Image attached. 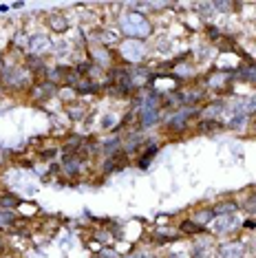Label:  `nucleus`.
<instances>
[{
	"instance_id": "obj_11",
	"label": "nucleus",
	"mask_w": 256,
	"mask_h": 258,
	"mask_svg": "<svg viewBox=\"0 0 256 258\" xmlns=\"http://www.w3.org/2000/svg\"><path fill=\"white\" fill-rule=\"evenodd\" d=\"M214 210H210V208H203V210H197L195 212V223L197 225H208V223H212L214 221Z\"/></svg>"
},
{
	"instance_id": "obj_5",
	"label": "nucleus",
	"mask_w": 256,
	"mask_h": 258,
	"mask_svg": "<svg viewBox=\"0 0 256 258\" xmlns=\"http://www.w3.org/2000/svg\"><path fill=\"white\" fill-rule=\"evenodd\" d=\"M3 78H5V82H7L9 86H16V89L29 84V71L27 69L11 67V69H7V71H3Z\"/></svg>"
},
{
	"instance_id": "obj_7",
	"label": "nucleus",
	"mask_w": 256,
	"mask_h": 258,
	"mask_svg": "<svg viewBox=\"0 0 256 258\" xmlns=\"http://www.w3.org/2000/svg\"><path fill=\"white\" fill-rule=\"evenodd\" d=\"M245 256V245L243 243H223L217 249V258H243Z\"/></svg>"
},
{
	"instance_id": "obj_25",
	"label": "nucleus",
	"mask_w": 256,
	"mask_h": 258,
	"mask_svg": "<svg viewBox=\"0 0 256 258\" xmlns=\"http://www.w3.org/2000/svg\"><path fill=\"white\" fill-rule=\"evenodd\" d=\"M247 212H256V195L247 201Z\"/></svg>"
},
{
	"instance_id": "obj_30",
	"label": "nucleus",
	"mask_w": 256,
	"mask_h": 258,
	"mask_svg": "<svg viewBox=\"0 0 256 258\" xmlns=\"http://www.w3.org/2000/svg\"><path fill=\"white\" fill-rule=\"evenodd\" d=\"M0 214H3V208H0Z\"/></svg>"
},
{
	"instance_id": "obj_14",
	"label": "nucleus",
	"mask_w": 256,
	"mask_h": 258,
	"mask_svg": "<svg viewBox=\"0 0 256 258\" xmlns=\"http://www.w3.org/2000/svg\"><path fill=\"white\" fill-rule=\"evenodd\" d=\"M25 64H27V71H44V64H42V57L40 55H27V60H25Z\"/></svg>"
},
{
	"instance_id": "obj_21",
	"label": "nucleus",
	"mask_w": 256,
	"mask_h": 258,
	"mask_svg": "<svg viewBox=\"0 0 256 258\" xmlns=\"http://www.w3.org/2000/svg\"><path fill=\"white\" fill-rule=\"evenodd\" d=\"M247 121V115H234L230 119V128H241Z\"/></svg>"
},
{
	"instance_id": "obj_18",
	"label": "nucleus",
	"mask_w": 256,
	"mask_h": 258,
	"mask_svg": "<svg viewBox=\"0 0 256 258\" xmlns=\"http://www.w3.org/2000/svg\"><path fill=\"white\" fill-rule=\"evenodd\" d=\"M236 78H243V80L256 82V67H241V69L236 71Z\"/></svg>"
},
{
	"instance_id": "obj_29",
	"label": "nucleus",
	"mask_w": 256,
	"mask_h": 258,
	"mask_svg": "<svg viewBox=\"0 0 256 258\" xmlns=\"http://www.w3.org/2000/svg\"><path fill=\"white\" fill-rule=\"evenodd\" d=\"M0 251H3V238H0Z\"/></svg>"
},
{
	"instance_id": "obj_2",
	"label": "nucleus",
	"mask_w": 256,
	"mask_h": 258,
	"mask_svg": "<svg viewBox=\"0 0 256 258\" xmlns=\"http://www.w3.org/2000/svg\"><path fill=\"white\" fill-rule=\"evenodd\" d=\"M142 128H150L159 121V104H157V95H150L144 99V106H142Z\"/></svg>"
},
{
	"instance_id": "obj_31",
	"label": "nucleus",
	"mask_w": 256,
	"mask_h": 258,
	"mask_svg": "<svg viewBox=\"0 0 256 258\" xmlns=\"http://www.w3.org/2000/svg\"><path fill=\"white\" fill-rule=\"evenodd\" d=\"M254 133H256V126H254Z\"/></svg>"
},
{
	"instance_id": "obj_16",
	"label": "nucleus",
	"mask_w": 256,
	"mask_h": 258,
	"mask_svg": "<svg viewBox=\"0 0 256 258\" xmlns=\"http://www.w3.org/2000/svg\"><path fill=\"white\" fill-rule=\"evenodd\" d=\"M236 210H238V205L234 201H225L214 208V214H236Z\"/></svg>"
},
{
	"instance_id": "obj_9",
	"label": "nucleus",
	"mask_w": 256,
	"mask_h": 258,
	"mask_svg": "<svg viewBox=\"0 0 256 258\" xmlns=\"http://www.w3.org/2000/svg\"><path fill=\"white\" fill-rule=\"evenodd\" d=\"M126 155L124 152H117V155H113L110 157V159L106 161V166H104V170H106V172H115V170H121L126 166Z\"/></svg>"
},
{
	"instance_id": "obj_20",
	"label": "nucleus",
	"mask_w": 256,
	"mask_h": 258,
	"mask_svg": "<svg viewBox=\"0 0 256 258\" xmlns=\"http://www.w3.org/2000/svg\"><path fill=\"white\" fill-rule=\"evenodd\" d=\"M181 232H185V234H201L203 227L197 225L195 221H183V223H181Z\"/></svg>"
},
{
	"instance_id": "obj_10",
	"label": "nucleus",
	"mask_w": 256,
	"mask_h": 258,
	"mask_svg": "<svg viewBox=\"0 0 256 258\" xmlns=\"http://www.w3.org/2000/svg\"><path fill=\"white\" fill-rule=\"evenodd\" d=\"M49 27L53 29V31H57V33H64L69 29V20L64 18L62 14H51L49 16Z\"/></svg>"
},
{
	"instance_id": "obj_6",
	"label": "nucleus",
	"mask_w": 256,
	"mask_h": 258,
	"mask_svg": "<svg viewBox=\"0 0 256 258\" xmlns=\"http://www.w3.org/2000/svg\"><path fill=\"white\" fill-rule=\"evenodd\" d=\"M51 49H53V42H51L46 36H40V33H36V36L29 38V51H31L33 55L49 53Z\"/></svg>"
},
{
	"instance_id": "obj_1",
	"label": "nucleus",
	"mask_w": 256,
	"mask_h": 258,
	"mask_svg": "<svg viewBox=\"0 0 256 258\" xmlns=\"http://www.w3.org/2000/svg\"><path fill=\"white\" fill-rule=\"evenodd\" d=\"M119 29L128 40H144L153 33V27H150L148 18L144 14H139V11H126V14H121Z\"/></svg>"
},
{
	"instance_id": "obj_23",
	"label": "nucleus",
	"mask_w": 256,
	"mask_h": 258,
	"mask_svg": "<svg viewBox=\"0 0 256 258\" xmlns=\"http://www.w3.org/2000/svg\"><path fill=\"white\" fill-rule=\"evenodd\" d=\"M95 89H97L95 84H80V86H78V91H80V93H93Z\"/></svg>"
},
{
	"instance_id": "obj_12",
	"label": "nucleus",
	"mask_w": 256,
	"mask_h": 258,
	"mask_svg": "<svg viewBox=\"0 0 256 258\" xmlns=\"http://www.w3.org/2000/svg\"><path fill=\"white\" fill-rule=\"evenodd\" d=\"M230 78H232V73H225V71L212 73L210 78H208V86H210V89H221V86H223Z\"/></svg>"
},
{
	"instance_id": "obj_26",
	"label": "nucleus",
	"mask_w": 256,
	"mask_h": 258,
	"mask_svg": "<svg viewBox=\"0 0 256 258\" xmlns=\"http://www.w3.org/2000/svg\"><path fill=\"white\" fill-rule=\"evenodd\" d=\"M126 258H148V256L144 254V251H133V254H128Z\"/></svg>"
},
{
	"instance_id": "obj_27",
	"label": "nucleus",
	"mask_w": 256,
	"mask_h": 258,
	"mask_svg": "<svg viewBox=\"0 0 256 258\" xmlns=\"http://www.w3.org/2000/svg\"><path fill=\"white\" fill-rule=\"evenodd\" d=\"M243 225L249 227V230H254V227H256V221H254V219H252V221H245V223H243Z\"/></svg>"
},
{
	"instance_id": "obj_4",
	"label": "nucleus",
	"mask_w": 256,
	"mask_h": 258,
	"mask_svg": "<svg viewBox=\"0 0 256 258\" xmlns=\"http://www.w3.org/2000/svg\"><path fill=\"white\" fill-rule=\"evenodd\" d=\"M121 55H124L128 62H139L146 55V49H144L142 40H126V42L121 44Z\"/></svg>"
},
{
	"instance_id": "obj_28",
	"label": "nucleus",
	"mask_w": 256,
	"mask_h": 258,
	"mask_svg": "<svg viewBox=\"0 0 256 258\" xmlns=\"http://www.w3.org/2000/svg\"><path fill=\"white\" fill-rule=\"evenodd\" d=\"M208 31H210V38H219V31H217V29H214V27H210V29H208Z\"/></svg>"
},
{
	"instance_id": "obj_17",
	"label": "nucleus",
	"mask_w": 256,
	"mask_h": 258,
	"mask_svg": "<svg viewBox=\"0 0 256 258\" xmlns=\"http://www.w3.org/2000/svg\"><path fill=\"white\" fill-rule=\"evenodd\" d=\"M64 168H67L69 174H78V170H80V159H75L73 155L64 157Z\"/></svg>"
},
{
	"instance_id": "obj_24",
	"label": "nucleus",
	"mask_w": 256,
	"mask_h": 258,
	"mask_svg": "<svg viewBox=\"0 0 256 258\" xmlns=\"http://www.w3.org/2000/svg\"><path fill=\"white\" fill-rule=\"evenodd\" d=\"M113 124H115V117H113V115H106V117H104V121H102L104 128H108V126H113Z\"/></svg>"
},
{
	"instance_id": "obj_22",
	"label": "nucleus",
	"mask_w": 256,
	"mask_h": 258,
	"mask_svg": "<svg viewBox=\"0 0 256 258\" xmlns=\"http://www.w3.org/2000/svg\"><path fill=\"white\" fill-rule=\"evenodd\" d=\"M102 33H104V36H97L102 42H115V40H117V36H115L113 31H102Z\"/></svg>"
},
{
	"instance_id": "obj_13",
	"label": "nucleus",
	"mask_w": 256,
	"mask_h": 258,
	"mask_svg": "<svg viewBox=\"0 0 256 258\" xmlns=\"http://www.w3.org/2000/svg\"><path fill=\"white\" fill-rule=\"evenodd\" d=\"M225 110V104L223 102H212L210 106H206L201 110V115L206 117V119H212V117H217V115H221Z\"/></svg>"
},
{
	"instance_id": "obj_3",
	"label": "nucleus",
	"mask_w": 256,
	"mask_h": 258,
	"mask_svg": "<svg viewBox=\"0 0 256 258\" xmlns=\"http://www.w3.org/2000/svg\"><path fill=\"white\" fill-rule=\"evenodd\" d=\"M210 225L217 234H230V232H234L241 223H238L236 214H219V216H214V221Z\"/></svg>"
},
{
	"instance_id": "obj_8",
	"label": "nucleus",
	"mask_w": 256,
	"mask_h": 258,
	"mask_svg": "<svg viewBox=\"0 0 256 258\" xmlns=\"http://www.w3.org/2000/svg\"><path fill=\"white\" fill-rule=\"evenodd\" d=\"M190 115H195V110H183V113H177L174 117H170L168 128H170V131H183V128H185V119H188Z\"/></svg>"
},
{
	"instance_id": "obj_15",
	"label": "nucleus",
	"mask_w": 256,
	"mask_h": 258,
	"mask_svg": "<svg viewBox=\"0 0 256 258\" xmlns=\"http://www.w3.org/2000/svg\"><path fill=\"white\" fill-rule=\"evenodd\" d=\"M157 150H159V148H157L155 144H153V146H148V150L144 152V155H142V159H139V168H142V170H146V168L150 166V161H153V157L157 155Z\"/></svg>"
},
{
	"instance_id": "obj_19",
	"label": "nucleus",
	"mask_w": 256,
	"mask_h": 258,
	"mask_svg": "<svg viewBox=\"0 0 256 258\" xmlns=\"http://www.w3.org/2000/svg\"><path fill=\"white\" fill-rule=\"evenodd\" d=\"M18 203L20 201L14 195H3V197H0V208H3V210H14Z\"/></svg>"
}]
</instances>
